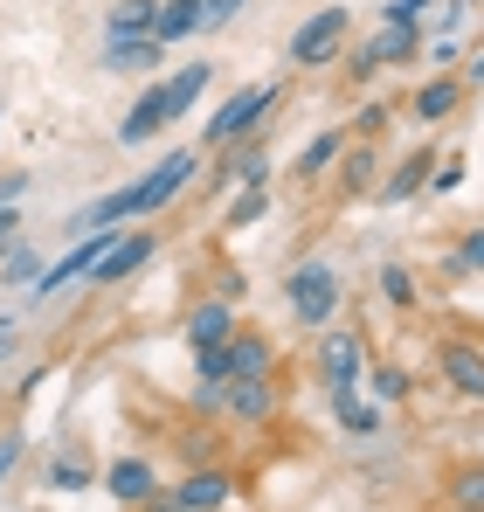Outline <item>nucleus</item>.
<instances>
[{
  "instance_id": "obj_27",
  "label": "nucleus",
  "mask_w": 484,
  "mask_h": 512,
  "mask_svg": "<svg viewBox=\"0 0 484 512\" xmlns=\"http://www.w3.org/2000/svg\"><path fill=\"white\" fill-rule=\"evenodd\" d=\"M402 118V104H388V97H367L360 111H353V125H346V139H381L388 125Z\"/></svg>"
},
{
  "instance_id": "obj_38",
  "label": "nucleus",
  "mask_w": 484,
  "mask_h": 512,
  "mask_svg": "<svg viewBox=\"0 0 484 512\" xmlns=\"http://www.w3.org/2000/svg\"><path fill=\"white\" fill-rule=\"evenodd\" d=\"M429 7H436V0H388V7H381V21H422Z\"/></svg>"
},
{
  "instance_id": "obj_42",
  "label": "nucleus",
  "mask_w": 484,
  "mask_h": 512,
  "mask_svg": "<svg viewBox=\"0 0 484 512\" xmlns=\"http://www.w3.org/2000/svg\"><path fill=\"white\" fill-rule=\"evenodd\" d=\"M21 222H28V215H21V208H14V201H7V208H0V250H7V243H14V236H28V229H21Z\"/></svg>"
},
{
  "instance_id": "obj_5",
  "label": "nucleus",
  "mask_w": 484,
  "mask_h": 512,
  "mask_svg": "<svg viewBox=\"0 0 484 512\" xmlns=\"http://www.w3.org/2000/svg\"><path fill=\"white\" fill-rule=\"evenodd\" d=\"M160 256V229H125L111 250H104V263L83 277V284H97V291H111V284H125V277H139L146 263Z\"/></svg>"
},
{
  "instance_id": "obj_1",
  "label": "nucleus",
  "mask_w": 484,
  "mask_h": 512,
  "mask_svg": "<svg viewBox=\"0 0 484 512\" xmlns=\"http://www.w3.org/2000/svg\"><path fill=\"white\" fill-rule=\"evenodd\" d=\"M277 104H284V84H270V77H263V84H242L236 97L201 125V146H208V153H229V146H242V139H256V132L270 125Z\"/></svg>"
},
{
  "instance_id": "obj_26",
  "label": "nucleus",
  "mask_w": 484,
  "mask_h": 512,
  "mask_svg": "<svg viewBox=\"0 0 484 512\" xmlns=\"http://www.w3.org/2000/svg\"><path fill=\"white\" fill-rule=\"evenodd\" d=\"M194 35V0H160V14H153V42H187Z\"/></svg>"
},
{
  "instance_id": "obj_44",
  "label": "nucleus",
  "mask_w": 484,
  "mask_h": 512,
  "mask_svg": "<svg viewBox=\"0 0 484 512\" xmlns=\"http://www.w3.org/2000/svg\"><path fill=\"white\" fill-rule=\"evenodd\" d=\"M21 194H28V173H0V208L21 201Z\"/></svg>"
},
{
  "instance_id": "obj_17",
  "label": "nucleus",
  "mask_w": 484,
  "mask_h": 512,
  "mask_svg": "<svg viewBox=\"0 0 484 512\" xmlns=\"http://www.w3.org/2000/svg\"><path fill=\"white\" fill-rule=\"evenodd\" d=\"M429 167H436V153H429V146H415L408 160H395V173H381V187H374V194L402 208V201H415V194L429 187Z\"/></svg>"
},
{
  "instance_id": "obj_18",
  "label": "nucleus",
  "mask_w": 484,
  "mask_h": 512,
  "mask_svg": "<svg viewBox=\"0 0 484 512\" xmlns=\"http://www.w3.org/2000/svg\"><path fill=\"white\" fill-rule=\"evenodd\" d=\"M367 56H374L381 70H395V63H415V56H422V21H381V35L367 42Z\"/></svg>"
},
{
  "instance_id": "obj_23",
  "label": "nucleus",
  "mask_w": 484,
  "mask_h": 512,
  "mask_svg": "<svg viewBox=\"0 0 484 512\" xmlns=\"http://www.w3.org/2000/svg\"><path fill=\"white\" fill-rule=\"evenodd\" d=\"M42 270H49V256L35 250L28 236H14V243L0 250V284H21V291H28V284H35Z\"/></svg>"
},
{
  "instance_id": "obj_32",
  "label": "nucleus",
  "mask_w": 484,
  "mask_h": 512,
  "mask_svg": "<svg viewBox=\"0 0 484 512\" xmlns=\"http://www.w3.org/2000/svg\"><path fill=\"white\" fill-rule=\"evenodd\" d=\"M180 457H187V464H215V457H222V436H215V429H187V436H180Z\"/></svg>"
},
{
  "instance_id": "obj_3",
  "label": "nucleus",
  "mask_w": 484,
  "mask_h": 512,
  "mask_svg": "<svg viewBox=\"0 0 484 512\" xmlns=\"http://www.w3.org/2000/svg\"><path fill=\"white\" fill-rule=\"evenodd\" d=\"M346 42H353V14L332 0V7H319L312 21H298V35L284 42V63H291V70H325V63L346 56Z\"/></svg>"
},
{
  "instance_id": "obj_12",
  "label": "nucleus",
  "mask_w": 484,
  "mask_h": 512,
  "mask_svg": "<svg viewBox=\"0 0 484 512\" xmlns=\"http://www.w3.org/2000/svg\"><path fill=\"white\" fill-rule=\"evenodd\" d=\"M277 409H284V395H277V374H263V381H229V423L242 429H263V423H277Z\"/></svg>"
},
{
  "instance_id": "obj_31",
  "label": "nucleus",
  "mask_w": 484,
  "mask_h": 512,
  "mask_svg": "<svg viewBox=\"0 0 484 512\" xmlns=\"http://www.w3.org/2000/svg\"><path fill=\"white\" fill-rule=\"evenodd\" d=\"M187 409H194V416H208V423H215V416H222V409H229V381H194V388H187Z\"/></svg>"
},
{
  "instance_id": "obj_21",
  "label": "nucleus",
  "mask_w": 484,
  "mask_h": 512,
  "mask_svg": "<svg viewBox=\"0 0 484 512\" xmlns=\"http://www.w3.org/2000/svg\"><path fill=\"white\" fill-rule=\"evenodd\" d=\"M360 381H367V402H381V409H395V402H408V395H415V374H408V367H395V360L367 367Z\"/></svg>"
},
{
  "instance_id": "obj_2",
  "label": "nucleus",
  "mask_w": 484,
  "mask_h": 512,
  "mask_svg": "<svg viewBox=\"0 0 484 512\" xmlns=\"http://www.w3.org/2000/svg\"><path fill=\"white\" fill-rule=\"evenodd\" d=\"M339 270L325 263V256H305V263H291V277H284V298H291V319L305 326V333H325L332 319H339Z\"/></svg>"
},
{
  "instance_id": "obj_22",
  "label": "nucleus",
  "mask_w": 484,
  "mask_h": 512,
  "mask_svg": "<svg viewBox=\"0 0 484 512\" xmlns=\"http://www.w3.org/2000/svg\"><path fill=\"white\" fill-rule=\"evenodd\" d=\"M339 153H346V132H319V139H305V153H298V180L312 187V180H325V173L339 167Z\"/></svg>"
},
{
  "instance_id": "obj_45",
  "label": "nucleus",
  "mask_w": 484,
  "mask_h": 512,
  "mask_svg": "<svg viewBox=\"0 0 484 512\" xmlns=\"http://www.w3.org/2000/svg\"><path fill=\"white\" fill-rule=\"evenodd\" d=\"M14 346H21V326H14V319H0V360H14Z\"/></svg>"
},
{
  "instance_id": "obj_19",
  "label": "nucleus",
  "mask_w": 484,
  "mask_h": 512,
  "mask_svg": "<svg viewBox=\"0 0 484 512\" xmlns=\"http://www.w3.org/2000/svg\"><path fill=\"white\" fill-rule=\"evenodd\" d=\"M222 180H236V187H270V153L256 146V139H242L222 153Z\"/></svg>"
},
{
  "instance_id": "obj_20",
  "label": "nucleus",
  "mask_w": 484,
  "mask_h": 512,
  "mask_svg": "<svg viewBox=\"0 0 484 512\" xmlns=\"http://www.w3.org/2000/svg\"><path fill=\"white\" fill-rule=\"evenodd\" d=\"M332 416H339L346 436H360V443L381 436V402H360V388H339V395H332Z\"/></svg>"
},
{
  "instance_id": "obj_41",
  "label": "nucleus",
  "mask_w": 484,
  "mask_h": 512,
  "mask_svg": "<svg viewBox=\"0 0 484 512\" xmlns=\"http://www.w3.org/2000/svg\"><path fill=\"white\" fill-rule=\"evenodd\" d=\"M374 70H381V63H374V56H367V49H346V77H353V84H367V77H374Z\"/></svg>"
},
{
  "instance_id": "obj_30",
  "label": "nucleus",
  "mask_w": 484,
  "mask_h": 512,
  "mask_svg": "<svg viewBox=\"0 0 484 512\" xmlns=\"http://www.w3.org/2000/svg\"><path fill=\"white\" fill-rule=\"evenodd\" d=\"M249 0H194V35H215V28H229Z\"/></svg>"
},
{
  "instance_id": "obj_11",
  "label": "nucleus",
  "mask_w": 484,
  "mask_h": 512,
  "mask_svg": "<svg viewBox=\"0 0 484 512\" xmlns=\"http://www.w3.org/2000/svg\"><path fill=\"white\" fill-rule=\"evenodd\" d=\"M166 125H173V111H166V90L146 84L132 104H125V118H118V146H153Z\"/></svg>"
},
{
  "instance_id": "obj_24",
  "label": "nucleus",
  "mask_w": 484,
  "mask_h": 512,
  "mask_svg": "<svg viewBox=\"0 0 484 512\" xmlns=\"http://www.w3.org/2000/svg\"><path fill=\"white\" fill-rule=\"evenodd\" d=\"M160 0H111L104 7V35H153Z\"/></svg>"
},
{
  "instance_id": "obj_37",
  "label": "nucleus",
  "mask_w": 484,
  "mask_h": 512,
  "mask_svg": "<svg viewBox=\"0 0 484 512\" xmlns=\"http://www.w3.org/2000/svg\"><path fill=\"white\" fill-rule=\"evenodd\" d=\"M90 485V464H56L49 471V492H83Z\"/></svg>"
},
{
  "instance_id": "obj_9",
  "label": "nucleus",
  "mask_w": 484,
  "mask_h": 512,
  "mask_svg": "<svg viewBox=\"0 0 484 512\" xmlns=\"http://www.w3.org/2000/svg\"><path fill=\"white\" fill-rule=\"evenodd\" d=\"M166 63V42L153 35H104V49H97V70H111V77H153Z\"/></svg>"
},
{
  "instance_id": "obj_28",
  "label": "nucleus",
  "mask_w": 484,
  "mask_h": 512,
  "mask_svg": "<svg viewBox=\"0 0 484 512\" xmlns=\"http://www.w3.org/2000/svg\"><path fill=\"white\" fill-rule=\"evenodd\" d=\"M381 298H388L395 312H415V305H422V284H415L408 263H381Z\"/></svg>"
},
{
  "instance_id": "obj_8",
  "label": "nucleus",
  "mask_w": 484,
  "mask_h": 512,
  "mask_svg": "<svg viewBox=\"0 0 484 512\" xmlns=\"http://www.w3.org/2000/svg\"><path fill=\"white\" fill-rule=\"evenodd\" d=\"M173 499H180V512H222L229 499H236V471L215 457V464H194L180 485H173Z\"/></svg>"
},
{
  "instance_id": "obj_7",
  "label": "nucleus",
  "mask_w": 484,
  "mask_h": 512,
  "mask_svg": "<svg viewBox=\"0 0 484 512\" xmlns=\"http://www.w3.org/2000/svg\"><path fill=\"white\" fill-rule=\"evenodd\" d=\"M464 97H471V84H464L457 70H436V77L415 84V97L402 104V118H415V125H443V118H457Z\"/></svg>"
},
{
  "instance_id": "obj_43",
  "label": "nucleus",
  "mask_w": 484,
  "mask_h": 512,
  "mask_svg": "<svg viewBox=\"0 0 484 512\" xmlns=\"http://www.w3.org/2000/svg\"><path fill=\"white\" fill-rule=\"evenodd\" d=\"M42 381H49V367H35V374H21V388H14V402H21V409H28V402H35V388H42Z\"/></svg>"
},
{
  "instance_id": "obj_15",
  "label": "nucleus",
  "mask_w": 484,
  "mask_h": 512,
  "mask_svg": "<svg viewBox=\"0 0 484 512\" xmlns=\"http://www.w3.org/2000/svg\"><path fill=\"white\" fill-rule=\"evenodd\" d=\"M222 353H229V381H263V374H277V346H270V333L236 326Z\"/></svg>"
},
{
  "instance_id": "obj_29",
  "label": "nucleus",
  "mask_w": 484,
  "mask_h": 512,
  "mask_svg": "<svg viewBox=\"0 0 484 512\" xmlns=\"http://www.w3.org/2000/svg\"><path fill=\"white\" fill-rule=\"evenodd\" d=\"M443 492H450V506H457V512H484V464H457Z\"/></svg>"
},
{
  "instance_id": "obj_14",
  "label": "nucleus",
  "mask_w": 484,
  "mask_h": 512,
  "mask_svg": "<svg viewBox=\"0 0 484 512\" xmlns=\"http://www.w3.org/2000/svg\"><path fill=\"white\" fill-rule=\"evenodd\" d=\"M104 492H111L118 506L139 512L146 499H153V492H160V464H153V457H118V464L104 471Z\"/></svg>"
},
{
  "instance_id": "obj_35",
  "label": "nucleus",
  "mask_w": 484,
  "mask_h": 512,
  "mask_svg": "<svg viewBox=\"0 0 484 512\" xmlns=\"http://www.w3.org/2000/svg\"><path fill=\"white\" fill-rule=\"evenodd\" d=\"M194 381H229V353H222V346L194 353Z\"/></svg>"
},
{
  "instance_id": "obj_33",
  "label": "nucleus",
  "mask_w": 484,
  "mask_h": 512,
  "mask_svg": "<svg viewBox=\"0 0 484 512\" xmlns=\"http://www.w3.org/2000/svg\"><path fill=\"white\" fill-rule=\"evenodd\" d=\"M464 187V160L457 153H436V167H429V194H457Z\"/></svg>"
},
{
  "instance_id": "obj_16",
  "label": "nucleus",
  "mask_w": 484,
  "mask_h": 512,
  "mask_svg": "<svg viewBox=\"0 0 484 512\" xmlns=\"http://www.w3.org/2000/svg\"><path fill=\"white\" fill-rule=\"evenodd\" d=\"M208 84H215V63H208V56L180 63L173 77H160V90H166V111H173V118H187V111H194V104L208 97Z\"/></svg>"
},
{
  "instance_id": "obj_46",
  "label": "nucleus",
  "mask_w": 484,
  "mask_h": 512,
  "mask_svg": "<svg viewBox=\"0 0 484 512\" xmlns=\"http://www.w3.org/2000/svg\"><path fill=\"white\" fill-rule=\"evenodd\" d=\"M139 512H180V499H173V492H166V485H160V492H153V499H146V506H139Z\"/></svg>"
},
{
  "instance_id": "obj_10",
  "label": "nucleus",
  "mask_w": 484,
  "mask_h": 512,
  "mask_svg": "<svg viewBox=\"0 0 484 512\" xmlns=\"http://www.w3.org/2000/svg\"><path fill=\"white\" fill-rule=\"evenodd\" d=\"M229 333H236V305H222L215 291H208L201 305H187V319H180V340H187V353L229 346Z\"/></svg>"
},
{
  "instance_id": "obj_36",
  "label": "nucleus",
  "mask_w": 484,
  "mask_h": 512,
  "mask_svg": "<svg viewBox=\"0 0 484 512\" xmlns=\"http://www.w3.org/2000/svg\"><path fill=\"white\" fill-rule=\"evenodd\" d=\"M21 450H28V436H21V429H0V485L14 478V464H21Z\"/></svg>"
},
{
  "instance_id": "obj_40",
  "label": "nucleus",
  "mask_w": 484,
  "mask_h": 512,
  "mask_svg": "<svg viewBox=\"0 0 484 512\" xmlns=\"http://www.w3.org/2000/svg\"><path fill=\"white\" fill-rule=\"evenodd\" d=\"M422 56H429V63H436V70H457V56H464V49H457V42H450V35H443V42H429V49H422Z\"/></svg>"
},
{
  "instance_id": "obj_39",
  "label": "nucleus",
  "mask_w": 484,
  "mask_h": 512,
  "mask_svg": "<svg viewBox=\"0 0 484 512\" xmlns=\"http://www.w3.org/2000/svg\"><path fill=\"white\" fill-rule=\"evenodd\" d=\"M242 291H249V277H242V270H215V298H222V305H236Z\"/></svg>"
},
{
  "instance_id": "obj_47",
  "label": "nucleus",
  "mask_w": 484,
  "mask_h": 512,
  "mask_svg": "<svg viewBox=\"0 0 484 512\" xmlns=\"http://www.w3.org/2000/svg\"><path fill=\"white\" fill-rule=\"evenodd\" d=\"M457 77H464V84H478V90H484V49H478V56H471V63H464V70H457Z\"/></svg>"
},
{
  "instance_id": "obj_25",
  "label": "nucleus",
  "mask_w": 484,
  "mask_h": 512,
  "mask_svg": "<svg viewBox=\"0 0 484 512\" xmlns=\"http://www.w3.org/2000/svg\"><path fill=\"white\" fill-rule=\"evenodd\" d=\"M263 215H270V187H242L236 201H229V215H222V229H229V236H242V229H256Z\"/></svg>"
},
{
  "instance_id": "obj_6",
  "label": "nucleus",
  "mask_w": 484,
  "mask_h": 512,
  "mask_svg": "<svg viewBox=\"0 0 484 512\" xmlns=\"http://www.w3.org/2000/svg\"><path fill=\"white\" fill-rule=\"evenodd\" d=\"M436 374L457 402H484V346L478 340H443L436 346Z\"/></svg>"
},
{
  "instance_id": "obj_48",
  "label": "nucleus",
  "mask_w": 484,
  "mask_h": 512,
  "mask_svg": "<svg viewBox=\"0 0 484 512\" xmlns=\"http://www.w3.org/2000/svg\"><path fill=\"white\" fill-rule=\"evenodd\" d=\"M478 7H484V0H478Z\"/></svg>"
},
{
  "instance_id": "obj_4",
  "label": "nucleus",
  "mask_w": 484,
  "mask_h": 512,
  "mask_svg": "<svg viewBox=\"0 0 484 512\" xmlns=\"http://www.w3.org/2000/svg\"><path fill=\"white\" fill-rule=\"evenodd\" d=\"M312 367H319L325 395L360 388V374H367V326H325L319 346H312Z\"/></svg>"
},
{
  "instance_id": "obj_13",
  "label": "nucleus",
  "mask_w": 484,
  "mask_h": 512,
  "mask_svg": "<svg viewBox=\"0 0 484 512\" xmlns=\"http://www.w3.org/2000/svg\"><path fill=\"white\" fill-rule=\"evenodd\" d=\"M332 187H339L346 201L374 194V187H381V146H374V139H346V153H339V167H332Z\"/></svg>"
},
{
  "instance_id": "obj_34",
  "label": "nucleus",
  "mask_w": 484,
  "mask_h": 512,
  "mask_svg": "<svg viewBox=\"0 0 484 512\" xmlns=\"http://www.w3.org/2000/svg\"><path fill=\"white\" fill-rule=\"evenodd\" d=\"M457 263H464V277H484V229H464V236H457Z\"/></svg>"
}]
</instances>
